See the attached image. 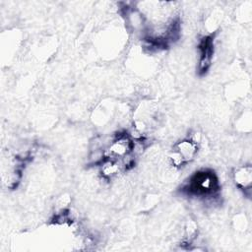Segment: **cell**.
<instances>
[{"instance_id":"1","label":"cell","mask_w":252,"mask_h":252,"mask_svg":"<svg viewBox=\"0 0 252 252\" xmlns=\"http://www.w3.org/2000/svg\"><path fill=\"white\" fill-rule=\"evenodd\" d=\"M220 190L217 174L211 169H200L194 172L181 187V192L188 196L209 198Z\"/></svg>"},{"instance_id":"2","label":"cell","mask_w":252,"mask_h":252,"mask_svg":"<svg viewBox=\"0 0 252 252\" xmlns=\"http://www.w3.org/2000/svg\"><path fill=\"white\" fill-rule=\"evenodd\" d=\"M199 64H198V71L201 75H204L209 70L213 54H214V37L212 35L204 36L199 43Z\"/></svg>"},{"instance_id":"3","label":"cell","mask_w":252,"mask_h":252,"mask_svg":"<svg viewBox=\"0 0 252 252\" xmlns=\"http://www.w3.org/2000/svg\"><path fill=\"white\" fill-rule=\"evenodd\" d=\"M233 181L235 185L245 194L251 191L252 185V167L249 164L237 167L233 172Z\"/></svg>"},{"instance_id":"4","label":"cell","mask_w":252,"mask_h":252,"mask_svg":"<svg viewBox=\"0 0 252 252\" xmlns=\"http://www.w3.org/2000/svg\"><path fill=\"white\" fill-rule=\"evenodd\" d=\"M198 143L191 138H188L177 142L173 150L179 154L185 163H188L195 158L198 153Z\"/></svg>"},{"instance_id":"5","label":"cell","mask_w":252,"mask_h":252,"mask_svg":"<svg viewBox=\"0 0 252 252\" xmlns=\"http://www.w3.org/2000/svg\"><path fill=\"white\" fill-rule=\"evenodd\" d=\"M122 169V165L119 160L110 158H102L100 159L99 164V172L104 179H111L118 174V172Z\"/></svg>"}]
</instances>
